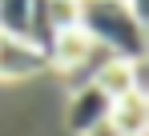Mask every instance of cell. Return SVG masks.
<instances>
[{
  "instance_id": "8",
  "label": "cell",
  "mask_w": 149,
  "mask_h": 136,
  "mask_svg": "<svg viewBox=\"0 0 149 136\" xmlns=\"http://www.w3.org/2000/svg\"><path fill=\"white\" fill-rule=\"evenodd\" d=\"M89 136H117V132H113L109 124H101V128H93V132H89Z\"/></svg>"
},
{
  "instance_id": "5",
  "label": "cell",
  "mask_w": 149,
  "mask_h": 136,
  "mask_svg": "<svg viewBox=\"0 0 149 136\" xmlns=\"http://www.w3.org/2000/svg\"><path fill=\"white\" fill-rule=\"evenodd\" d=\"M45 52L40 48H32L28 40L20 36H4L0 32V76H8V80H16V76H32L36 68H45Z\"/></svg>"
},
{
  "instance_id": "1",
  "label": "cell",
  "mask_w": 149,
  "mask_h": 136,
  "mask_svg": "<svg viewBox=\"0 0 149 136\" xmlns=\"http://www.w3.org/2000/svg\"><path fill=\"white\" fill-rule=\"evenodd\" d=\"M73 12H77V24L85 28V36L101 52L129 60V64L145 60V52H149L145 20H137L125 0H77Z\"/></svg>"
},
{
  "instance_id": "2",
  "label": "cell",
  "mask_w": 149,
  "mask_h": 136,
  "mask_svg": "<svg viewBox=\"0 0 149 136\" xmlns=\"http://www.w3.org/2000/svg\"><path fill=\"white\" fill-rule=\"evenodd\" d=\"M109 104H113V100H109L97 84H81V88H73V100H69V108H65L69 132L89 136L93 128H101V124L109 120Z\"/></svg>"
},
{
  "instance_id": "6",
  "label": "cell",
  "mask_w": 149,
  "mask_h": 136,
  "mask_svg": "<svg viewBox=\"0 0 149 136\" xmlns=\"http://www.w3.org/2000/svg\"><path fill=\"white\" fill-rule=\"evenodd\" d=\"M36 0H0V32L4 36H20L28 32V16H32Z\"/></svg>"
},
{
  "instance_id": "7",
  "label": "cell",
  "mask_w": 149,
  "mask_h": 136,
  "mask_svg": "<svg viewBox=\"0 0 149 136\" xmlns=\"http://www.w3.org/2000/svg\"><path fill=\"white\" fill-rule=\"evenodd\" d=\"M129 8H133V16L137 20H149V0H125Z\"/></svg>"
},
{
  "instance_id": "4",
  "label": "cell",
  "mask_w": 149,
  "mask_h": 136,
  "mask_svg": "<svg viewBox=\"0 0 149 136\" xmlns=\"http://www.w3.org/2000/svg\"><path fill=\"white\" fill-rule=\"evenodd\" d=\"M109 128L117 136H145L149 132V100L145 92H129V96H117L109 104Z\"/></svg>"
},
{
  "instance_id": "3",
  "label": "cell",
  "mask_w": 149,
  "mask_h": 136,
  "mask_svg": "<svg viewBox=\"0 0 149 136\" xmlns=\"http://www.w3.org/2000/svg\"><path fill=\"white\" fill-rule=\"evenodd\" d=\"M109 100L117 96H129V92H145V60L129 64V60H117V56H105L97 68H93V80Z\"/></svg>"
}]
</instances>
